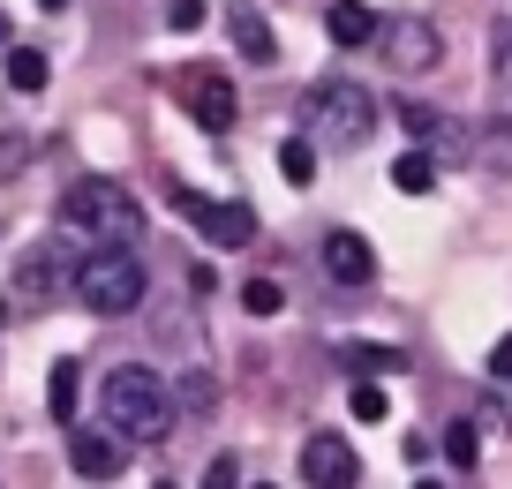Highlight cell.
<instances>
[{
	"instance_id": "obj_9",
	"label": "cell",
	"mask_w": 512,
	"mask_h": 489,
	"mask_svg": "<svg viewBox=\"0 0 512 489\" xmlns=\"http://www.w3.org/2000/svg\"><path fill=\"white\" fill-rule=\"evenodd\" d=\"M68 467H76L83 482H113V474L128 467V444L113 437V429H68Z\"/></svg>"
},
{
	"instance_id": "obj_27",
	"label": "cell",
	"mask_w": 512,
	"mask_h": 489,
	"mask_svg": "<svg viewBox=\"0 0 512 489\" xmlns=\"http://www.w3.org/2000/svg\"><path fill=\"white\" fill-rule=\"evenodd\" d=\"M181 399H189V407H211V377H181Z\"/></svg>"
},
{
	"instance_id": "obj_20",
	"label": "cell",
	"mask_w": 512,
	"mask_h": 489,
	"mask_svg": "<svg viewBox=\"0 0 512 489\" xmlns=\"http://www.w3.org/2000/svg\"><path fill=\"white\" fill-rule=\"evenodd\" d=\"M241 309L249 316H279V279H249L241 286Z\"/></svg>"
},
{
	"instance_id": "obj_6",
	"label": "cell",
	"mask_w": 512,
	"mask_h": 489,
	"mask_svg": "<svg viewBox=\"0 0 512 489\" xmlns=\"http://www.w3.org/2000/svg\"><path fill=\"white\" fill-rule=\"evenodd\" d=\"M166 204H174V211H181V219H189L204 241H219V249H249V241H256V211H249V204H219V196H196L189 181H166Z\"/></svg>"
},
{
	"instance_id": "obj_7",
	"label": "cell",
	"mask_w": 512,
	"mask_h": 489,
	"mask_svg": "<svg viewBox=\"0 0 512 489\" xmlns=\"http://www.w3.org/2000/svg\"><path fill=\"white\" fill-rule=\"evenodd\" d=\"M377 46H384V61L400 68V76H430L437 53H445V38H437V23L400 16V23H384V31H377Z\"/></svg>"
},
{
	"instance_id": "obj_31",
	"label": "cell",
	"mask_w": 512,
	"mask_h": 489,
	"mask_svg": "<svg viewBox=\"0 0 512 489\" xmlns=\"http://www.w3.org/2000/svg\"><path fill=\"white\" fill-rule=\"evenodd\" d=\"M0 324H8V301H0Z\"/></svg>"
},
{
	"instance_id": "obj_18",
	"label": "cell",
	"mask_w": 512,
	"mask_h": 489,
	"mask_svg": "<svg viewBox=\"0 0 512 489\" xmlns=\"http://www.w3.org/2000/svg\"><path fill=\"white\" fill-rule=\"evenodd\" d=\"M46 76H53V68H46V53H38V46L8 53V83H16V91H46Z\"/></svg>"
},
{
	"instance_id": "obj_14",
	"label": "cell",
	"mask_w": 512,
	"mask_h": 489,
	"mask_svg": "<svg viewBox=\"0 0 512 489\" xmlns=\"http://www.w3.org/2000/svg\"><path fill=\"white\" fill-rule=\"evenodd\" d=\"M339 362H347L354 377H392V369H407V354H400V347H362V339H347V347H339Z\"/></svg>"
},
{
	"instance_id": "obj_10",
	"label": "cell",
	"mask_w": 512,
	"mask_h": 489,
	"mask_svg": "<svg viewBox=\"0 0 512 489\" xmlns=\"http://www.w3.org/2000/svg\"><path fill=\"white\" fill-rule=\"evenodd\" d=\"M324 279H332V286H369V279H377L369 241L347 234V226H339V234H324Z\"/></svg>"
},
{
	"instance_id": "obj_2",
	"label": "cell",
	"mask_w": 512,
	"mask_h": 489,
	"mask_svg": "<svg viewBox=\"0 0 512 489\" xmlns=\"http://www.w3.org/2000/svg\"><path fill=\"white\" fill-rule=\"evenodd\" d=\"M106 429L121 444H166V429H174V392H166V377H151L144 362H128L106 377Z\"/></svg>"
},
{
	"instance_id": "obj_5",
	"label": "cell",
	"mask_w": 512,
	"mask_h": 489,
	"mask_svg": "<svg viewBox=\"0 0 512 489\" xmlns=\"http://www.w3.org/2000/svg\"><path fill=\"white\" fill-rule=\"evenodd\" d=\"M174 98H181V113H189L204 136H226V128H234V113H241V98H234V83H226L219 61H189V68L174 76Z\"/></svg>"
},
{
	"instance_id": "obj_30",
	"label": "cell",
	"mask_w": 512,
	"mask_h": 489,
	"mask_svg": "<svg viewBox=\"0 0 512 489\" xmlns=\"http://www.w3.org/2000/svg\"><path fill=\"white\" fill-rule=\"evenodd\" d=\"M415 489H445V482H415Z\"/></svg>"
},
{
	"instance_id": "obj_15",
	"label": "cell",
	"mask_w": 512,
	"mask_h": 489,
	"mask_svg": "<svg viewBox=\"0 0 512 489\" xmlns=\"http://www.w3.org/2000/svg\"><path fill=\"white\" fill-rule=\"evenodd\" d=\"M392 189H400V196H430V189H437V158H430V151H400Z\"/></svg>"
},
{
	"instance_id": "obj_28",
	"label": "cell",
	"mask_w": 512,
	"mask_h": 489,
	"mask_svg": "<svg viewBox=\"0 0 512 489\" xmlns=\"http://www.w3.org/2000/svg\"><path fill=\"white\" fill-rule=\"evenodd\" d=\"M38 8H68V0H38Z\"/></svg>"
},
{
	"instance_id": "obj_23",
	"label": "cell",
	"mask_w": 512,
	"mask_h": 489,
	"mask_svg": "<svg viewBox=\"0 0 512 489\" xmlns=\"http://www.w3.org/2000/svg\"><path fill=\"white\" fill-rule=\"evenodd\" d=\"M196 489H241V459H234V452H219V459L204 467V482H196Z\"/></svg>"
},
{
	"instance_id": "obj_8",
	"label": "cell",
	"mask_w": 512,
	"mask_h": 489,
	"mask_svg": "<svg viewBox=\"0 0 512 489\" xmlns=\"http://www.w3.org/2000/svg\"><path fill=\"white\" fill-rule=\"evenodd\" d=\"M302 482H309V489H354V482H362V459H354V444L332 437V429H317V437L302 444Z\"/></svg>"
},
{
	"instance_id": "obj_26",
	"label": "cell",
	"mask_w": 512,
	"mask_h": 489,
	"mask_svg": "<svg viewBox=\"0 0 512 489\" xmlns=\"http://www.w3.org/2000/svg\"><path fill=\"white\" fill-rule=\"evenodd\" d=\"M23 158H31V143H23V136H8V143H0V174H16Z\"/></svg>"
},
{
	"instance_id": "obj_16",
	"label": "cell",
	"mask_w": 512,
	"mask_h": 489,
	"mask_svg": "<svg viewBox=\"0 0 512 489\" xmlns=\"http://www.w3.org/2000/svg\"><path fill=\"white\" fill-rule=\"evenodd\" d=\"M76 392H83V369L76 362H53L46 399H53V422H68V429H76Z\"/></svg>"
},
{
	"instance_id": "obj_1",
	"label": "cell",
	"mask_w": 512,
	"mask_h": 489,
	"mask_svg": "<svg viewBox=\"0 0 512 489\" xmlns=\"http://www.w3.org/2000/svg\"><path fill=\"white\" fill-rule=\"evenodd\" d=\"M61 226L83 234L91 249H136L144 241V204L121 189V181H76L61 196Z\"/></svg>"
},
{
	"instance_id": "obj_19",
	"label": "cell",
	"mask_w": 512,
	"mask_h": 489,
	"mask_svg": "<svg viewBox=\"0 0 512 489\" xmlns=\"http://www.w3.org/2000/svg\"><path fill=\"white\" fill-rule=\"evenodd\" d=\"M445 459H452V467H467V474H475V459H482V437H475V422H452V429H445Z\"/></svg>"
},
{
	"instance_id": "obj_24",
	"label": "cell",
	"mask_w": 512,
	"mask_h": 489,
	"mask_svg": "<svg viewBox=\"0 0 512 489\" xmlns=\"http://www.w3.org/2000/svg\"><path fill=\"white\" fill-rule=\"evenodd\" d=\"M204 16H211L204 0H174V8H166V23H174V31H204Z\"/></svg>"
},
{
	"instance_id": "obj_12",
	"label": "cell",
	"mask_w": 512,
	"mask_h": 489,
	"mask_svg": "<svg viewBox=\"0 0 512 489\" xmlns=\"http://www.w3.org/2000/svg\"><path fill=\"white\" fill-rule=\"evenodd\" d=\"M16 286H23V294H46V301H53L61 286H76V264H68V256H61V249L46 241V249H31V256H23Z\"/></svg>"
},
{
	"instance_id": "obj_29",
	"label": "cell",
	"mask_w": 512,
	"mask_h": 489,
	"mask_svg": "<svg viewBox=\"0 0 512 489\" xmlns=\"http://www.w3.org/2000/svg\"><path fill=\"white\" fill-rule=\"evenodd\" d=\"M0 46H8V16H0Z\"/></svg>"
},
{
	"instance_id": "obj_4",
	"label": "cell",
	"mask_w": 512,
	"mask_h": 489,
	"mask_svg": "<svg viewBox=\"0 0 512 489\" xmlns=\"http://www.w3.org/2000/svg\"><path fill=\"white\" fill-rule=\"evenodd\" d=\"M302 121L317 128V136H332V143H362L369 128H377V98H369L362 83H347V76H324V83H309Z\"/></svg>"
},
{
	"instance_id": "obj_11",
	"label": "cell",
	"mask_w": 512,
	"mask_h": 489,
	"mask_svg": "<svg viewBox=\"0 0 512 489\" xmlns=\"http://www.w3.org/2000/svg\"><path fill=\"white\" fill-rule=\"evenodd\" d=\"M226 38H234V53H241V61H256V68H272V61H279L272 23L256 16L249 0H226Z\"/></svg>"
},
{
	"instance_id": "obj_21",
	"label": "cell",
	"mask_w": 512,
	"mask_h": 489,
	"mask_svg": "<svg viewBox=\"0 0 512 489\" xmlns=\"http://www.w3.org/2000/svg\"><path fill=\"white\" fill-rule=\"evenodd\" d=\"M437 121H445L437 106H407V98H400V128H407L415 143H430V136H437Z\"/></svg>"
},
{
	"instance_id": "obj_25",
	"label": "cell",
	"mask_w": 512,
	"mask_h": 489,
	"mask_svg": "<svg viewBox=\"0 0 512 489\" xmlns=\"http://www.w3.org/2000/svg\"><path fill=\"white\" fill-rule=\"evenodd\" d=\"M490 377L512 384V339H497V347H490Z\"/></svg>"
},
{
	"instance_id": "obj_3",
	"label": "cell",
	"mask_w": 512,
	"mask_h": 489,
	"mask_svg": "<svg viewBox=\"0 0 512 489\" xmlns=\"http://www.w3.org/2000/svg\"><path fill=\"white\" fill-rule=\"evenodd\" d=\"M144 256L136 249H83L76 256V301L91 316H128L136 301H144Z\"/></svg>"
},
{
	"instance_id": "obj_17",
	"label": "cell",
	"mask_w": 512,
	"mask_h": 489,
	"mask_svg": "<svg viewBox=\"0 0 512 489\" xmlns=\"http://www.w3.org/2000/svg\"><path fill=\"white\" fill-rule=\"evenodd\" d=\"M279 174H287L294 189H309V181H317V143H309V136H287V143H279Z\"/></svg>"
},
{
	"instance_id": "obj_32",
	"label": "cell",
	"mask_w": 512,
	"mask_h": 489,
	"mask_svg": "<svg viewBox=\"0 0 512 489\" xmlns=\"http://www.w3.org/2000/svg\"><path fill=\"white\" fill-rule=\"evenodd\" d=\"M256 489H272V482H256Z\"/></svg>"
},
{
	"instance_id": "obj_22",
	"label": "cell",
	"mask_w": 512,
	"mask_h": 489,
	"mask_svg": "<svg viewBox=\"0 0 512 489\" xmlns=\"http://www.w3.org/2000/svg\"><path fill=\"white\" fill-rule=\"evenodd\" d=\"M354 422H384V384L377 377L354 384Z\"/></svg>"
},
{
	"instance_id": "obj_13",
	"label": "cell",
	"mask_w": 512,
	"mask_h": 489,
	"mask_svg": "<svg viewBox=\"0 0 512 489\" xmlns=\"http://www.w3.org/2000/svg\"><path fill=\"white\" fill-rule=\"evenodd\" d=\"M324 31H332V46H362V38H377V16H369L362 0H339L332 16H324Z\"/></svg>"
}]
</instances>
